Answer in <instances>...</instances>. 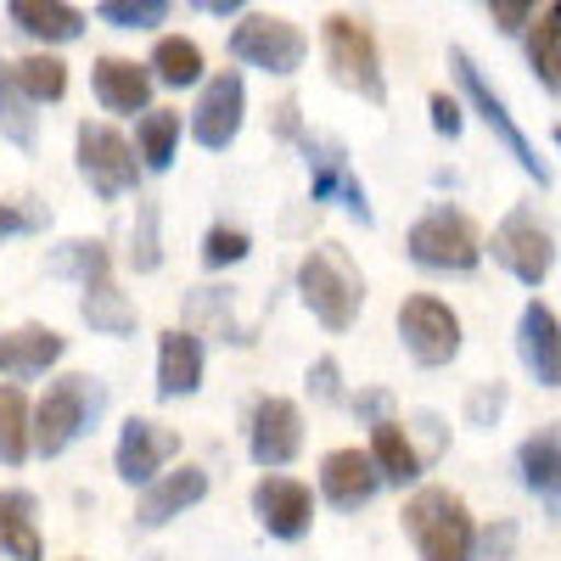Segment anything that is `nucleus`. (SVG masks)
I'll return each mask as SVG.
<instances>
[{
	"instance_id": "obj_1",
	"label": "nucleus",
	"mask_w": 561,
	"mask_h": 561,
	"mask_svg": "<svg viewBox=\"0 0 561 561\" xmlns=\"http://www.w3.org/2000/svg\"><path fill=\"white\" fill-rule=\"evenodd\" d=\"M399 517H404V534L421 561H472L478 556V523L455 489H438V483L415 489Z\"/></svg>"
},
{
	"instance_id": "obj_2",
	"label": "nucleus",
	"mask_w": 561,
	"mask_h": 561,
	"mask_svg": "<svg viewBox=\"0 0 561 561\" xmlns=\"http://www.w3.org/2000/svg\"><path fill=\"white\" fill-rule=\"evenodd\" d=\"M57 275H79V314L90 332H102V337H129L135 332V304L118 293V280H113V259L102 242H62V253L51 259Z\"/></svg>"
},
{
	"instance_id": "obj_3",
	"label": "nucleus",
	"mask_w": 561,
	"mask_h": 561,
	"mask_svg": "<svg viewBox=\"0 0 561 561\" xmlns=\"http://www.w3.org/2000/svg\"><path fill=\"white\" fill-rule=\"evenodd\" d=\"M298 298L309 304V314L325 332H348L365 309V275L354 270V259L337 242L309 248L304 264H298Z\"/></svg>"
},
{
	"instance_id": "obj_4",
	"label": "nucleus",
	"mask_w": 561,
	"mask_h": 561,
	"mask_svg": "<svg viewBox=\"0 0 561 561\" xmlns=\"http://www.w3.org/2000/svg\"><path fill=\"white\" fill-rule=\"evenodd\" d=\"M404 253L421 264V270H438V275H472L483 264V230L478 219L466 214V208H427L415 225H410V237H404Z\"/></svg>"
},
{
	"instance_id": "obj_5",
	"label": "nucleus",
	"mask_w": 561,
	"mask_h": 561,
	"mask_svg": "<svg viewBox=\"0 0 561 561\" xmlns=\"http://www.w3.org/2000/svg\"><path fill=\"white\" fill-rule=\"evenodd\" d=\"M102 404H107V393H102L96 377H57L45 388V399L34 404V427H28L34 455L57 460L79 433H90V421L102 415Z\"/></svg>"
},
{
	"instance_id": "obj_6",
	"label": "nucleus",
	"mask_w": 561,
	"mask_h": 561,
	"mask_svg": "<svg viewBox=\"0 0 561 561\" xmlns=\"http://www.w3.org/2000/svg\"><path fill=\"white\" fill-rule=\"evenodd\" d=\"M320 51H325V68H332V79L343 90H354V96L365 102H388V79H382V51H377V34H370L359 18L348 12H332L320 23Z\"/></svg>"
},
{
	"instance_id": "obj_7",
	"label": "nucleus",
	"mask_w": 561,
	"mask_h": 561,
	"mask_svg": "<svg viewBox=\"0 0 561 561\" xmlns=\"http://www.w3.org/2000/svg\"><path fill=\"white\" fill-rule=\"evenodd\" d=\"M230 57L275 79H293L309 57V34L280 12H242V23L230 28Z\"/></svg>"
},
{
	"instance_id": "obj_8",
	"label": "nucleus",
	"mask_w": 561,
	"mask_h": 561,
	"mask_svg": "<svg viewBox=\"0 0 561 561\" xmlns=\"http://www.w3.org/2000/svg\"><path fill=\"white\" fill-rule=\"evenodd\" d=\"M449 73H455V84H460V96L466 102H472L478 107V118L505 140V152L511 158H517V169L528 174V180H539V185H550V169H545V158L534 152V140L517 129V118H511V107H505V96H500V90L483 79V68L472 62V51H460V45H455V51H449Z\"/></svg>"
},
{
	"instance_id": "obj_9",
	"label": "nucleus",
	"mask_w": 561,
	"mask_h": 561,
	"mask_svg": "<svg viewBox=\"0 0 561 561\" xmlns=\"http://www.w3.org/2000/svg\"><path fill=\"white\" fill-rule=\"evenodd\" d=\"M73 147H79V174H84V185L96 192L102 203H118V197H129L135 185H140V163H135V147L113 129V124H79V135H73Z\"/></svg>"
},
{
	"instance_id": "obj_10",
	"label": "nucleus",
	"mask_w": 561,
	"mask_h": 561,
	"mask_svg": "<svg viewBox=\"0 0 561 561\" xmlns=\"http://www.w3.org/2000/svg\"><path fill=\"white\" fill-rule=\"evenodd\" d=\"M494 253V264H505L523 287H545L550 270H556V237L539 225L534 208H511L500 225H494V242L483 248Z\"/></svg>"
},
{
	"instance_id": "obj_11",
	"label": "nucleus",
	"mask_w": 561,
	"mask_h": 561,
	"mask_svg": "<svg viewBox=\"0 0 561 561\" xmlns=\"http://www.w3.org/2000/svg\"><path fill=\"white\" fill-rule=\"evenodd\" d=\"M399 337H404L415 365L438 370V365H449L460 354V314L444 298H433V293H415V298L399 304Z\"/></svg>"
},
{
	"instance_id": "obj_12",
	"label": "nucleus",
	"mask_w": 561,
	"mask_h": 561,
	"mask_svg": "<svg viewBox=\"0 0 561 561\" xmlns=\"http://www.w3.org/2000/svg\"><path fill=\"white\" fill-rule=\"evenodd\" d=\"M180 455V433L163 427V421L152 415H129L124 427H118V444H113V466H118V478L124 483H158L163 478V466Z\"/></svg>"
},
{
	"instance_id": "obj_13",
	"label": "nucleus",
	"mask_w": 561,
	"mask_h": 561,
	"mask_svg": "<svg viewBox=\"0 0 561 561\" xmlns=\"http://www.w3.org/2000/svg\"><path fill=\"white\" fill-rule=\"evenodd\" d=\"M248 455L264 466V472H280L304 455V410L293 399H259L253 404V421H248Z\"/></svg>"
},
{
	"instance_id": "obj_14",
	"label": "nucleus",
	"mask_w": 561,
	"mask_h": 561,
	"mask_svg": "<svg viewBox=\"0 0 561 561\" xmlns=\"http://www.w3.org/2000/svg\"><path fill=\"white\" fill-rule=\"evenodd\" d=\"M298 147L309 152V197H314V203H343L359 225H370V197H365L359 174L348 169L343 140H314V135H298Z\"/></svg>"
},
{
	"instance_id": "obj_15",
	"label": "nucleus",
	"mask_w": 561,
	"mask_h": 561,
	"mask_svg": "<svg viewBox=\"0 0 561 561\" xmlns=\"http://www.w3.org/2000/svg\"><path fill=\"white\" fill-rule=\"evenodd\" d=\"M253 517H259V528H264L270 539L298 545V539L309 534V523H314V489L298 483V478L270 472V478L253 483Z\"/></svg>"
},
{
	"instance_id": "obj_16",
	"label": "nucleus",
	"mask_w": 561,
	"mask_h": 561,
	"mask_svg": "<svg viewBox=\"0 0 561 561\" xmlns=\"http://www.w3.org/2000/svg\"><path fill=\"white\" fill-rule=\"evenodd\" d=\"M242 118H248V84L242 73H214L203 84V96H197V113H192V135H197V147L208 152H225L230 140L242 135Z\"/></svg>"
},
{
	"instance_id": "obj_17",
	"label": "nucleus",
	"mask_w": 561,
	"mask_h": 561,
	"mask_svg": "<svg viewBox=\"0 0 561 561\" xmlns=\"http://www.w3.org/2000/svg\"><path fill=\"white\" fill-rule=\"evenodd\" d=\"M517 354L528 365V377L539 388H561V320L550 304L528 298L523 304V320H517Z\"/></svg>"
},
{
	"instance_id": "obj_18",
	"label": "nucleus",
	"mask_w": 561,
	"mask_h": 561,
	"mask_svg": "<svg viewBox=\"0 0 561 561\" xmlns=\"http://www.w3.org/2000/svg\"><path fill=\"white\" fill-rule=\"evenodd\" d=\"M203 500H208V472H203V466L163 472L158 483L140 489V500H135V528H163V523L180 517V511H192V505H203Z\"/></svg>"
},
{
	"instance_id": "obj_19",
	"label": "nucleus",
	"mask_w": 561,
	"mask_h": 561,
	"mask_svg": "<svg viewBox=\"0 0 561 561\" xmlns=\"http://www.w3.org/2000/svg\"><path fill=\"white\" fill-rule=\"evenodd\" d=\"M90 84H96V102L107 113H152V68L147 62H129V57H96V73H90Z\"/></svg>"
},
{
	"instance_id": "obj_20",
	"label": "nucleus",
	"mask_w": 561,
	"mask_h": 561,
	"mask_svg": "<svg viewBox=\"0 0 561 561\" xmlns=\"http://www.w3.org/2000/svg\"><path fill=\"white\" fill-rule=\"evenodd\" d=\"M377 489H382V478H377V466H370L365 449H332V455L320 460V494L332 500L337 511L370 505V500H377Z\"/></svg>"
},
{
	"instance_id": "obj_21",
	"label": "nucleus",
	"mask_w": 561,
	"mask_h": 561,
	"mask_svg": "<svg viewBox=\"0 0 561 561\" xmlns=\"http://www.w3.org/2000/svg\"><path fill=\"white\" fill-rule=\"evenodd\" d=\"M203 388V343L185 325L158 337V399H192Z\"/></svg>"
},
{
	"instance_id": "obj_22",
	"label": "nucleus",
	"mask_w": 561,
	"mask_h": 561,
	"mask_svg": "<svg viewBox=\"0 0 561 561\" xmlns=\"http://www.w3.org/2000/svg\"><path fill=\"white\" fill-rule=\"evenodd\" d=\"M62 354H68V337L51 332V325H39V320H28V325L0 337V370H7V377H23V382L45 377Z\"/></svg>"
},
{
	"instance_id": "obj_23",
	"label": "nucleus",
	"mask_w": 561,
	"mask_h": 561,
	"mask_svg": "<svg viewBox=\"0 0 561 561\" xmlns=\"http://www.w3.org/2000/svg\"><path fill=\"white\" fill-rule=\"evenodd\" d=\"M370 466H377V478L382 483H393V489H404V483H415L421 472H427V460H421V449L410 444V427L404 421H377V427H370Z\"/></svg>"
},
{
	"instance_id": "obj_24",
	"label": "nucleus",
	"mask_w": 561,
	"mask_h": 561,
	"mask_svg": "<svg viewBox=\"0 0 561 561\" xmlns=\"http://www.w3.org/2000/svg\"><path fill=\"white\" fill-rule=\"evenodd\" d=\"M34 511H39V500L28 489H0V556L7 561H45Z\"/></svg>"
},
{
	"instance_id": "obj_25",
	"label": "nucleus",
	"mask_w": 561,
	"mask_h": 561,
	"mask_svg": "<svg viewBox=\"0 0 561 561\" xmlns=\"http://www.w3.org/2000/svg\"><path fill=\"white\" fill-rule=\"evenodd\" d=\"M7 18L28 39H39V45H68V39L84 34V12L79 7H62V0H12Z\"/></svg>"
},
{
	"instance_id": "obj_26",
	"label": "nucleus",
	"mask_w": 561,
	"mask_h": 561,
	"mask_svg": "<svg viewBox=\"0 0 561 561\" xmlns=\"http://www.w3.org/2000/svg\"><path fill=\"white\" fill-rule=\"evenodd\" d=\"M517 472L545 505H561V427H539L534 438H523Z\"/></svg>"
},
{
	"instance_id": "obj_27",
	"label": "nucleus",
	"mask_w": 561,
	"mask_h": 561,
	"mask_svg": "<svg viewBox=\"0 0 561 561\" xmlns=\"http://www.w3.org/2000/svg\"><path fill=\"white\" fill-rule=\"evenodd\" d=\"M528 68H534L539 90L561 96V0L534 7V23H528Z\"/></svg>"
},
{
	"instance_id": "obj_28",
	"label": "nucleus",
	"mask_w": 561,
	"mask_h": 561,
	"mask_svg": "<svg viewBox=\"0 0 561 561\" xmlns=\"http://www.w3.org/2000/svg\"><path fill=\"white\" fill-rule=\"evenodd\" d=\"M34 404L23 399L18 382H0V466H23L34 455Z\"/></svg>"
},
{
	"instance_id": "obj_29",
	"label": "nucleus",
	"mask_w": 561,
	"mask_h": 561,
	"mask_svg": "<svg viewBox=\"0 0 561 561\" xmlns=\"http://www.w3.org/2000/svg\"><path fill=\"white\" fill-rule=\"evenodd\" d=\"M135 158L147 169H169L180 158V113L174 107H152L135 118Z\"/></svg>"
},
{
	"instance_id": "obj_30",
	"label": "nucleus",
	"mask_w": 561,
	"mask_h": 561,
	"mask_svg": "<svg viewBox=\"0 0 561 561\" xmlns=\"http://www.w3.org/2000/svg\"><path fill=\"white\" fill-rule=\"evenodd\" d=\"M152 79L158 84H174V90H185V84H197L203 79V45L197 39H185V34H163L158 45H152Z\"/></svg>"
},
{
	"instance_id": "obj_31",
	"label": "nucleus",
	"mask_w": 561,
	"mask_h": 561,
	"mask_svg": "<svg viewBox=\"0 0 561 561\" xmlns=\"http://www.w3.org/2000/svg\"><path fill=\"white\" fill-rule=\"evenodd\" d=\"M12 84L39 107V102H62L68 96V62L51 51H34L23 62H12Z\"/></svg>"
},
{
	"instance_id": "obj_32",
	"label": "nucleus",
	"mask_w": 561,
	"mask_h": 561,
	"mask_svg": "<svg viewBox=\"0 0 561 561\" xmlns=\"http://www.w3.org/2000/svg\"><path fill=\"white\" fill-rule=\"evenodd\" d=\"M0 135L12 140V147H23V152H34V102L23 96V90L12 84V62L0 57Z\"/></svg>"
},
{
	"instance_id": "obj_33",
	"label": "nucleus",
	"mask_w": 561,
	"mask_h": 561,
	"mask_svg": "<svg viewBox=\"0 0 561 561\" xmlns=\"http://www.w3.org/2000/svg\"><path fill=\"white\" fill-rule=\"evenodd\" d=\"M96 18L113 28H158L169 18V0H102Z\"/></svg>"
},
{
	"instance_id": "obj_34",
	"label": "nucleus",
	"mask_w": 561,
	"mask_h": 561,
	"mask_svg": "<svg viewBox=\"0 0 561 561\" xmlns=\"http://www.w3.org/2000/svg\"><path fill=\"white\" fill-rule=\"evenodd\" d=\"M248 248H253L248 230H237V225H214L208 237H203V264H208V270L242 264V259H248Z\"/></svg>"
},
{
	"instance_id": "obj_35",
	"label": "nucleus",
	"mask_w": 561,
	"mask_h": 561,
	"mask_svg": "<svg viewBox=\"0 0 561 561\" xmlns=\"http://www.w3.org/2000/svg\"><path fill=\"white\" fill-rule=\"evenodd\" d=\"M129 264H135L140 275L163 264V253H158V208H152V203H140V237H135V248H129Z\"/></svg>"
},
{
	"instance_id": "obj_36",
	"label": "nucleus",
	"mask_w": 561,
	"mask_h": 561,
	"mask_svg": "<svg viewBox=\"0 0 561 561\" xmlns=\"http://www.w3.org/2000/svg\"><path fill=\"white\" fill-rule=\"evenodd\" d=\"M500 410H505V382L500 377L494 382H478L472 399H466V421H472V427H494Z\"/></svg>"
},
{
	"instance_id": "obj_37",
	"label": "nucleus",
	"mask_w": 561,
	"mask_h": 561,
	"mask_svg": "<svg viewBox=\"0 0 561 561\" xmlns=\"http://www.w3.org/2000/svg\"><path fill=\"white\" fill-rule=\"evenodd\" d=\"M309 393L325 399V404H337V399H343V388H337V359H332V354L309 365Z\"/></svg>"
},
{
	"instance_id": "obj_38",
	"label": "nucleus",
	"mask_w": 561,
	"mask_h": 561,
	"mask_svg": "<svg viewBox=\"0 0 561 561\" xmlns=\"http://www.w3.org/2000/svg\"><path fill=\"white\" fill-rule=\"evenodd\" d=\"M511 545H517V528H511V523H494L489 534H478V556H472V561H505Z\"/></svg>"
},
{
	"instance_id": "obj_39",
	"label": "nucleus",
	"mask_w": 561,
	"mask_h": 561,
	"mask_svg": "<svg viewBox=\"0 0 561 561\" xmlns=\"http://www.w3.org/2000/svg\"><path fill=\"white\" fill-rule=\"evenodd\" d=\"M427 107H433V129L455 140V135H460V124H466V118H460V102L449 96V90H433V102H427Z\"/></svg>"
},
{
	"instance_id": "obj_40",
	"label": "nucleus",
	"mask_w": 561,
	"mask_h": 561,
	"mask_svg": "<svg viewBox=\"0 0 561 561\" xmlns=\"http://www.w3.org/2000/svg\"><path fill=\"white\" fill-rule=\"evenodd\" d=\"M39 225H45L39 214H23V208H12V203H0V242L18 237V230H39Z\"/></svg>"
},
{
	"instance_id": "obj_41",
	"label": "nucleus",
	"mask_w": 561,
	"mask_h": 561,
	"mask_svg": "<svg viewBox=\"0 0 561 561\" xmlns=\"http://www.w3.org/2000/svg\"><path fill=\"white\" fill-rule=\"evenodd\" d=\"M489 18H494L505 34H523V23H534V7H505V0H494Z\"/></svg>"
},
{
	"instance_id": "obj_42",
	"label": "nucleus",
	"mask_w": 561,
	"mask_h": 561,
	"mask_svg": "<svg viewBox=\"0 0 561 561\" xmlns=\"http://www.w3.org/2000/svg\"><path fill=\"white\" fill-rule=\"evenodd\" d=\"M354 410H359V415H370V427H377V421H388V393H359V399H354Z\"/></svg>"
},
{
	"instance_id": "obj_43",
	"label": "nucleus",
	"mask_w": 561,
	"mask_h": 561,
	"mask_svg": "<svg viewBox=\"0 0 561 561\" xmlns=\"http://www.w3.org/2000/svg\"><path fill=\"white\" fill-rule=\"evenodd\" d=\"M203 12H214V18H225V12H242L237 0H203Z\"/></svg>"
},
{
	"instance_id": "obj_44",
	"label": "nucleus",
	"mask_w": 561,
	"mask_h": 561,
	"mask_svg": "<svg viewBox=\"0 0 561 561\" xmlns=\"http://www.w3.org/2000/svg\"><path fill=\"white\" fill-rule=\"evenodd\" d=\"M556 152H561V129H556Z\"/></svg>"
}]
</instances>
